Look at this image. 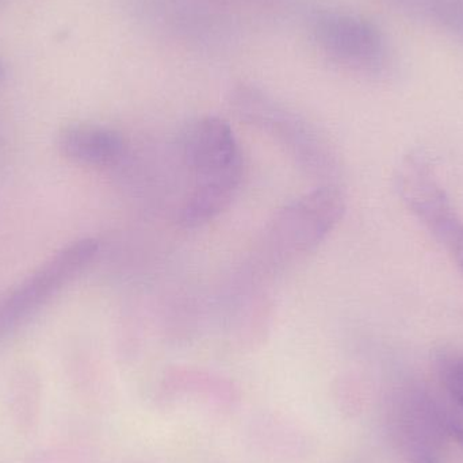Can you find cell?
Masks as SVG:
<instances>
[{
  "label": "cell",
  "mask_w": 463,
  "mask_h": 463,
  "mask_svg": "<svg viewBox=\"0 0 463 463\" xmlns=\"http://www.w3.org/2000/svg\"><path fill=\"white\" fill-rule=\"evenodd\" d=\"M56 144L65 159L89 167H114L128 152L121 133L95 124L67 125L57 135Z\"/></svg>",
  "instance_id": "obj_7"
},
{
  "label": "cell",
  "mask_w": 463,
  "mask_h": 463,
  "mask_svg": "<svg viewBox=\"0 0 463 463\" xmlns=\"http://www.w3.org/2000/svg\"><path fill=\"white\" fill-rule=\"evenodd\" d=\"M24 463H73V461L67 450L60 449L59 446H51V448L33 451L24 459Z\"/></svg>",
  "instance_id": "obj_10"
},
{
  "label": "cell",
  "mask_w": 463,
  "mask_h": 463,
  "mask_svg": "<svg viewBox=\"0 0 463 463\" xmlns=\"http://www.w3.org/2000/svg\"><path fill=\"white\" fill-rule=\"evenodd\" d=\"M439 367L446 391L463 411V356L456 354L443 355L439 359Z\"/></svg>",
  "instance_id": "obj_9"
},
{
  "label": "cell",
  "mask_w": 463,
  "mask_h": 463,
  "mask_svg": "<svg viewBox=\"0 0 463 463\" xmlns=\"http://www.w3.org/2000/svg\"><path fill=\"white\" fill-rule=\"evenodd\" d=\"M313 38L331 61L377 75L388 64V45L383 33L366 19L351 14H321L313 24Z\"/></svg>",
  "instance_id": "obj_5"
},
{
  "label": "cell",
  "mask_w": 463,
  "mask_h": 463,
  "mask_svg": "<svg viewBox=\"0 0 463 463\" xmlns=\"http://www.w3.org/2000/svg\"><path fill=\"white\" fill-rule=\"evenodd\" d=\"M5 75H7V71H5V64L0 61V84H2L3 80H5Z\"/></svg>",
  "instance_id": "obj_13"
},
{
  "label": "cell",
  "mask_w": 463,
  "mask_h": 463,
  "mask_svg": "<svg viewBox=\"0 0 463 463\" xmlns=\"http://www.w3.org/2000/svg\"><path fill=\"white\" fill-rule=\"evenodd\" d=\"M400 197L427 231L446 245L463 224L429 155L412 151L397 171Z\"/></svg>",
  "instance_id": "obj_6"
},
{
  "label": "cell",
  "mask_w": 463,
  "mask_h": 463,
  "mask_svg": "<svg viewBox=\"0 0 463 463\" xmlns=\"http://www.w3.org/2000/svg\"><path fill=\"white\" fill-rule=\"evenodd\" d=\"M411 463H438V461L434 458V457L430 456V454L421 453L418 454V456H416Z\"/></svg>",
  "instance_id": "obj_12"
},
{
  "label": "cell",
  "mask_w": 463,
  "mask_h": 463,
  "mask_svg": "<svg viewBox=\"0 0 463 463\" xmlns=\"http://www.w3.org/2000/svg\"><path fill=\"white\" fill-rule=\"evenodd\" d=\"M231 106L245 124L277 140L305 173L324 179L337 175L339 163L328 141L313 125L266 92L241 84L232 91Z\"/></svg>",
  "instance_id": "obj_2"
},
{
  "label": "cell",
  "mask_w": 463,
  "mask_h": 463,
  "mask_svg": "<svg viewBox=\"0 0 463 463\" xmlns=\"http://www.w3.org/2000/svg\"><path fill=\"white\" fill-rule=\"evenodd\" d=\"M345 197L326 184L283 206L264 231L263 253L275 264L313 252L342 222Z\"/></svg>",
  "instance_id": "obj_3"
},
{
  "label": "cell",
  "mask_w": 463,
  "mask_h": 463,
  "mask_svg": "<svg viewBox=\"0 0 463 463\" xmlns=\"http://www.w3.org/2000/svg\"><path fill=\"white\" fill-rule=\"evenodd\" d=\"M450 250L451 256L456 260L457 266L461 269L463 275V224L459 230L453 234L448 244L445 245Z\"/></svg>",
  "instance_id": "obj_11"
},
{
  "label": "cell",
  "mask_w": 463,
  "mask_h": 463,
  "mask_svg": "<svg viewBox=\"0 0 463 463\" xmlns=\"http://www.w3.org/2000/svg\"><path fill=\"white\" fill-rule=\"evenodd\" d=\"M98 252L99 241L97 239L76 240L8 291L0 301V339L15 331L52 297L78 278L95 260Z\"/></svg>",
  "instance_id": "obj_4"
},
{
  "label": "cell",
  "mask_w": 463,
  "mask_h": 463,
  "mask_svg": "<svg viewBox=\"0 0 463 463\" xmlns=\"http://www.w3.org/2000/svg\"><path fill=\"white\" fill-rule=\"evenodd\" d=\"M178 155L192 187L176 220L181 227L194 230L230 208L241 186L244 159L231 125L213 116L193 119L181 130Z\"/></svg>",
  "instance_id": "obj_1"
},
{
  "label": "cell",
  "mask_w": 463,
  "mask_h": 463,
  "mask_svg": "<svg viewBox=\"0 0 463 463\" xmlns=\"http://www.w3.org/2000/svg\"><path fill=\"white\" fill-rule=\"evenodd\" d=\"M43 391L40 375L33 367L21 366L8 383L5 410L14 431L32 437L38 431L43 418Z\"/></svg>",
  "instance_id": "obj_8"
}]
</instances>
